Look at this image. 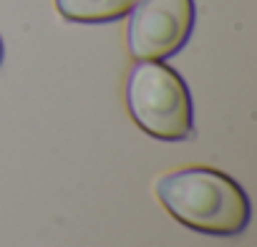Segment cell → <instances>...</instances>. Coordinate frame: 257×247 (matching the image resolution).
Instances as JSON below:
<instances>
[{
	"instance_id": "cell-3",
	"label": "cell",
	"mask_w": 257,
	"mask_h": 247,
	"mask_svg": "<svg viewBox=\"0 0 257 247\" xmlns=\"http://www.w3.org/2000/svg\"><path fill=\"white\" fill-rule=\"evenodd\" d=\"M126 41L139 61H164L192 36L194 0H139L128 13Z\"/></svg>"
},
{
	"instance_id": "cell-5",
	"label": "cell",
	"mask_w": 257,
	"mask_h": 247,
	"mask_svg": "<svg viewBox=\"0 0 257 247\" xmlns=\"http://www.w3.org/2000/svg\"><path fill=\"white\" fill-rule=\"evenodd\" d=\"M0 63H3V41H0Z\"/></svg>"
},
{
	"instance_id": "cell-1",
	"label": "cell",
	"mask_w": 257,
	"mask_h": 247,
	"mask_svg": "<svg viewBox=\"0 0 257 247\" xmlns=\"http://www.w3.org/2000/svg\"><path fill=\"white\" fill-rule=\"evenodd\" d=\"M157 197L177 222L212 237L242 234L252 214L244 189L224 172L209 167L164 174L157 182Z\"/></svg>"
},
{
	"instance_id": "cell-4",
	"label": "cell",
	"mask_w": 257,
	"mask_h": 247,
	"mask_svg": "<svg viewBox=\"0 0 257 247\" xmlns=\"http://www.w3.org/2000/svg\"><path fill=\"white\" fill-rule=\"evenodd\" d=\"M139 0H56L58 13L76 23H111L132 13Z\"/></svg>"
},
{
	"instance_id": "cell-2",
	"label": "cell",
	"mask_w": 257,
	"mask_h": 247,
	"mask_svg": "<svg viewBox=\"0 0 257 247\" xmlns=\"http://www.w3.org/2000/svg\"><path fill=\"white\" fill-rule=\"evenodd\" d=\"M126 106L137 127L162 142H184L194 134L192 96L182 76L159 63L142 61L126 81Z\"/></svg>"
}]
</instances>
